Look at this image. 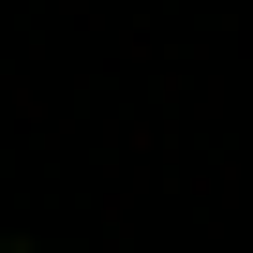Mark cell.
<instances>
[{"instance_id": "1", "label": "cell", "mask_w": 253, "mask_h": 253, "mask_svg": "<svg viewBox=\"0 0 253 253\" xmlns=\"http://www.w3.org/2000/svg\"><path fill=\"white\" fill-rule=\"evenodd\" d=\"M0 253H45V238H0Z\"/></svg>"}]
</instances>
